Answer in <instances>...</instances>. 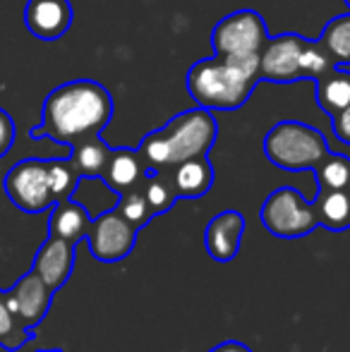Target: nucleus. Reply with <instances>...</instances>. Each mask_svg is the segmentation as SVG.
Instances as JSON below:
<instances>
[{
  "label": "nucleus",
  "mask_w": 350,
  "mask_h": 352,
  "mask_svg": "<svg viewBox=\"0 0 350 352\" xmlns=\"http://www.w3.org/2000/svg\"><path fill=\"white\" fill-rule=\"evenodd\" d=\"M113 118V98L94 79H75L56 87L43 101L41 125L32 130V140H53L75 146L89 137H98Z\"/></svg>",
  "instance_id": "nucleus-1"
},
{
  "label": "nucleus",
  "mask_w": 350,
  "mask_h": 352,
  "mask_svg": "<svg viewBox=\"0 0 350 352\" xmlns=\"http://www.w3.org/2000/svg\"><path fill=\"white\" fill-rule=\"evenodd\" d=\"M262 82L259 53L211 56L197 60L187 72V91L197 106L209 111H235Z\"/></svg>",
  "instance_id": "nucleus-2"
},
{
  "label": "nucleus",
  "mask_w": 350,
  "mask_h": 352,
  "mask_svg": "<svg viewBox=\"0 0 350 352\" xmlns=\"http://www.w3.org/2000/svg\"><path fill=\"white\" fill-rule=\"evenodd\" d=\"M219 137V125L209 108H190L142 140L140 153L149 170H166L187 158L206 156Z\"/></svg>",
  "instance_id": "nucleus-3"
},
{
  "label": "nucleus",
  "mask_w": 350,
  "mask_h": 352,
  "mask_svg": "<svg viewBox=\"0 0 350 352\" xmlns=\"http://www.w3.org/2000/svg\"><path fill=\"white\" fill-rule=\"evenodd\" d=\"M327 153L322 132L298 120L276 122L264 137V156L281 170H314Z\"/></svg>",
  "instance_id": "nucleus-4"
},
{
  "label": "nucleus",
  "mask_w": 350,
  "mask_h": 352,
  "mask_svg": "<svg viewBox=\"0 0 350 352\" xmlns=\"http://www.w3.org/2000/svg\"><path fill=\"white\" fill-rule=\"evenodd\" d=\"M262 226L281 240H298L319 228L314 204H309L295 187H278L264 199Z\"/></svg>",
  "instance_id": "nucleus-5"
},
{
  "label": "nucleus",
  "mask_w": 350,
  "mask_h": 352,
  "mask_svg": "<svg viewBox=\"0 0 350 352\" xmlns=\"http://www.w3.org/2000/svg\"><path fill=\"white\" fill-rule=\"evenodd\" d=\"M5 195L24 213H41L56 204L46 158H24L5 175Z\"/></svg>",
  "instance_id": "nucleus-6"
},
{
  "label": "nucleus",
  "mask_w": 350,
  "mask_h": 352,
  "mask_svg": "<svg viewBox=\"0 0 350 352\" xmlns=\"http://www.w3.org/2000/svg\"><path fill=\"white\" fill-rule=\"evenodd\" d=\"M266 24L254 10H238L223 17L211 32V46L216 56H252L264 48Z\"/></svg>",
  "instance_id": "nucleus-7"
},
{
  "label": "nucleus",
  "mask_w": 350,
  "mask_h": 352,
  "mask_svg": "<svg viewBox=\"0 0 350 352\" xmlns=\"http://www.w3.org/2000/svg\"><path fill=\"white\" fill-rule=\"evenodd\" d=\"M137 232L140 230L130 226L120 216V211L108 209L91 218V228L87 232L89 252L101 264H118V261L127 259L130 252L135 250Z\"/></svg>",
  "instance_id": "nucleus-8"
},
{
  "label": "nucleus",
  "mask_w": 350,
  "mask_h": 352,
  "mask_svg": "<svg viewBox=\"0 0 350 352\" xmlns=\"http://www.w3.org/2000/svg\"><path fill=\"white\" fill-rule=\"evenodd\" d=\"M5 302H8L14 319L24 329L34 331V326L41 324L46 319L48 309H51L53 290L43 283L36 271H29L10 290H5Z\"/></svg>",
  "instance_id": "nucleus-9"
},
{
  "label": "nucleus",
  "mask_w": 350,
  "mask_h": 352,
  "mask_svg": "<svg viewBox=\"0 0 350 352\" xmlns=\"http://www.w3.org/2000/svg\"><path fill=\"white\" fill-rule=\"evenodd\" d=\"M307 38L298 34H281L266 38L264 48L259 51V70L266 82H300V56H303Z\"/></svg>",
  "instance_id": "nucleus-10"
},
{
  "label": "nucleus",
  "mask_w": 350,
  "mask_h": 352,
  "mask_svg": "<svg viewBox=\"0 0 350 352\" xmlns=\"http://www.w3.org/2000/svg\"><path fill=\"white\" fill-rule=\"evenodd\" d=\"M75 252H77L75 242L48 235V240L39 247L36 256H34L32 271H36L53 292L61 290L70 280L72 269H75Z\"/></svg>",
  "instance_id": "nucleus-11"
},
{
  "label": "nucleus",
  "mask_w": 350,
  "mask_h": 352,
  "mask_svg": "<svg viewBox=\"0 0 350 352\" xmlns=\"http://www.w3.org/2000/svg\"><path fill=\"white\" fill-rule=\"evenodd\" d=\"M24 24L41 41H58L72 24L70 0H27Z\"/></svg>",
  "instance_id": "nucleus-12"
},
{
  "label": "nucleus",
  "mask_w": 350,
  "mask_h": 352,
  "mask_svg": "<svg viewBox=\"0 0 350 352\" xmlns=\"http://www.w3.org/2000/svg\"><path fill=\"white\" fill-rule=\"evenodd\" d=\"M245 235V218L240 211H221L204 230L206 254L219 264H228L238 256Z\"/></svg>",
  "instance_id": "nucleus-13"
},
{
  "label": "nucleus",
  "mask_w": 350,
  "mask_h": 352,
  "mask_svg": "<svg viewBox=\"0 0 350 352\" xmlns=\"http://www.w3.org/2000/svg\"><path fill=\"white\" fill-rule=\"evenodd\" d=\"M146 168L144 158H142L140 148H113L111 151V158H108V166L103 170V182L116 192L118 197L127 190H135L144 182Z\"/></svg>",
  "instance_id": "nucleus-14"
},
{
  "label": "nucleus",
  "mask_w": 350,
  "mask_h": 352,
  "mask_svg": "<svg viewBox=\"0 0 350 352\" xmlns=\"http://www.w3.org/2000/svg\"><path fill=\"white\" fill-rule=\"evenodd\" d=\"M171 182L177 199H199L214 185V166H211L209 156H197L187 158V161L177 163V166L168 168Z\"/></svg>",
  "instance_id": "nucleus-15"
},
{
  "label": "nucleus",
  "mask_w": 350,
  "mask_h": 352,
  "mask_svg": "<svg viewBox=\"0 0 350 352\" xmlns=\"http://www.w3.org/2000/svg\"><path fill=\"white\" fill-rule=\"evenodd\" d=\"M91 228V213H89L80 201L65 199L56 201L51 206V218H48V235L63 237L67 242L87 240V232Z\"/></svg>",
  "instance_id": "nucleus-16"
},
{
  "label": "nucleus",
  "mask_w": 350,
  "mask_h": 352,
  "mask_svg": "<svg viewBox=\"0 0 350 352\" xmlns=\"http://www.w3.org/2000/svg\"><path fill=\"white\" fill-rule=\"evenodd\" d=\"M312 204L317 211V223L329 232H343L350 228V190L319 192Z\"/></svg>",
  "instance_id": "nucleus-17"
},
{
  "label": "nucleus",
  "mask_w": 350,
  "mask_h": 352,
  "mask_svg": "<svg viewBox=\"0 0 350 352\" xmlns=\"http://www.w3.org/2000/svg\"><path fill=\"white\" fill-rule=\"evenodd\" d=\"M317 103L329 116L341 113L350 103V72L336 65L327 74H322L317 79Z\"/></svg>",
  "instance_id": "nucleus-18"
},
{
  "label": "nucleus",
  "mask_w": 350,
  "mask_h": 352,
  "mask_svg": "<svg viewBox=\"0 0 350 352\" xmlns=\"http://www.w3.org/2000/svg\"><path fill=\"white\" fill-rule=\"evenodd\" d=\"M113 148L98 137H89L85 142H77L72 146L70 161L75 166V170L80 173V177H101L103 170L108 166Z\"/></svg>",
  "instance_id": "nucleus-19"
},
{
  "label": "nucleus",
  "mask_w": 350,
  "mask_h": 352,
  "mask_svg": "<svg viewBox=\"0 0 350 352\" xmlns=\"http://www.w3.org/2000/svg\"><path fill=\"white\" fill-rule=\"evenodd\" d=\"M319 46L329 53L336 65H350V12L338 14L324 27Z\"/></svg>",
  "instance_id": "nucleus-20"
},
{
  "label": "nucleus",
  "mask_w": 350,
  "mask_h": 352,
  "mask_svg": "<svg viewBox=\"0 0 350 352\" xmlns=\"http://www.w3.org/2000/svg\"><path fill=\"white\" fill-rule=\"evenodd\" d=\"M142 190H144V197L149 201L154 216H161V213L171 211L177 201V195L173 190V182H171V175L164 170H149L142 182Z\"/></svg>",
  "instance_id": "nucleus-21"
},
{
  "label": "nucleus",
  "mask_w": 350,
  "mask_h": 352,
  "mask_svg": "<svg viewBox=\"0 0 350 352\" xmlns=\"http://www.w3.org/2000/svg\"><path fill=\"white\" fill-rule=\"evenodd\" d=\"M317 185L319 192H329V190H350V158L343 153H331L322 158L317 168Z\"/></svg>",
  "instance_id": "nucleus-22"
},
{
  "label": "nucleus",
  "mask_w": 350,
  "mask_h": 352,
  "mask_svg": "<svg viewBox=\"0 0 350 352\" xmlns=\"http://www.w3.org/2000/svg\"><path fill=\"white\" fill-rule=\"evenodd\" d=\"M48 161V180H51V190L56 201L72 199L77 185H80V173L75 170L70 158H46Z\"/></svg>",
  "instance_id": "nucleus-23"
},
{
  "label": "nucleus",
  "mask_w": 350,
  "mask_h": 352,
  "mask_svg": "<svg viewBox=\"0 0 350 352\" xmlns=\"http://www.w3.org/2000/svg\"><path fill=\"white\" fill-rule=\"evenodd\" d=\"M116 209L120 211V216L125 218V221L130 223V226H135L137 230H142V228H144L146 223H149L151 218H154V211H151L149 201H146L142 185L135 187V190L122 192V195L118 197Z\"/></svg>",
  "instance_id": "nucleus-24"
},
{
  "label": "nucleus",
  "mask_w": 350,
  "mask_h": 352,
  "mask_svg": "<svg viewBox=\"0 0 350 352\" xmlns=\"http://www.w3.org/2000/svg\"><path fill=\"white\" fill-rule=\"evenodd\" d=\"M34 340V333L29 329H24L14 314L10 311L8 302H5V292H0V345L5 350L14 352L19 348H24L27 343Z\"/></svg>",
  "instance_id": "nucleus-25"
},
{
  "label": "nucleus",
  "mask_w": 350,
  "mask_h": 352,
  "mask_svg": "<svg viewBox=\"0 0 350 352\" xmlns=\"http://www.w3.org/2000/svg\"><path fill=\"white\" fill-rule=\"evenodd\" d=\"M336 63L329 58V53L319 46V41H307L303 56H300V79H314L317 82L322 74H327Z\"/></svg>",
  "instance_id": "nucleus-26"
},
{
  "label": "nucleus",
  "mask_w": 350,
  "mask_h": 352,
  "mask_svg": "<svg viewBox=\"0 0 350 352\" xmlns=\"http://www.w3.org/2000/svg\"><path fill=\"white\" fill-rule=\"evenodd\" d=\"M14 144V120L10 118L8 111L0 108V158L12 148Z\"/></svg>",
  "instance_id": "nucleus-27"
},
{
  "label": "nucleus",
  "mask_w": 350,
  "mask_h": 352,
  "mask_svg": "<svg viewBox=\"0 0 350 352\" xmlns=\"http://www.w3.org/2000/svg\"><path fill=\"white\" fill-rule=\"evenodd\" d=\"M331 127H333V135H336V140L350 146V103L343 108L341 113L331 116Z\"/></svg>",
  "instance_id": "nucleus-28"
},
{
  "label": "nucleus",
  "mask_w": 350,
  "mask_h": 352,
  "mask_svg": "<svg viewBox=\"0 0 350 352\" xmlns=\"http://www.w3.org/2000/svg\"><path fill=\"white\" fill-rule=\"evenodd\" d=\"M209 352H252V348H248V345L240 343V340H226V343L216 345V348H211Z\"/></svg>",
  "instance_id": "nucleus-29"
},
{
  "label": "nucleus",
  "mask_w": 350,
  "mask_h": 352,
  "mask_svg": "<svg viewBox=\"0 0 350 352\" xmlns=\"http://www.w3.org/2000/svg\"><path fill=\"white\" fill-rule=\"evenodd\" d=\"M48 352H63V350H48Z\"/></svg>",
  "instance_id": "nucleus-30"
},
{
  "label": "nucleus",
  "mask_w": 350,
  "mask_h": 352,
  "mask_svg": "<svg viewBox=\"0 0 350 352\" xmlns=\"http://www.w3.org/2000/svg\"><path fill=\"white\" fill-rule=\"evenodd\" d=\"M346 5H348V8H350V0H346Z\"/></svg>",
  "instance_id": "nucleus-31"
}]
</instances>
